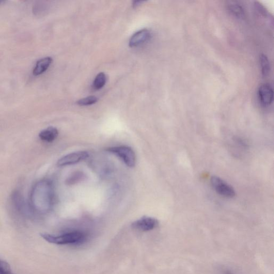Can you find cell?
<instances>
[{"label":"cell","mask_w":274,"mask_h":274,"mask_svg":"<svg viewBox=\"0 0 274 274\" xmlns=\"http://www.w3.org/2000/svg\"><path fill=\"white\" fill-rule=\"evenodd\" d=\"M31 199L33 208L38 213L44 214L50 211L54 200L52 183L48 181L38 182L32 190Z\"/></svg>","instance_id":"obj_1"},{"label":"cell","mask_w":274,"mask_h":274,"mask_svg":"<svg viewBox=\"0 0 274 274\" xmlns=\"http://www.w3.org/2000/svg\"><path fill=\"white\" fill-rule=\"evenodd\" d=\"M41 237L46 242L56 245H76L84 243L87 235L80 231L65 233L60 235L42 233Z\"/></svg>","instance_id":"obj_2"},{"label":"cell","mask_w":274,"mask_h":274,"mask_svg":"<svg viewBox=\"0 0 274 274\" xmlns=\"http://www.w3.org/2000/svg\"><path fill=\"white\" fill-rule=\"evenodd\" d=\"M106 151L116 155L129 167H134L136 165V154L134 150L130 147L126 146L112 147L107 148Z\"/></svg>","instance_id":"obj_3"},{"label":"cell","mask_w":274,"mask_h":274,"mask_svg":"<svg viewBox=\"0 0 274 274\" xmlns=\"http://www.w3.org/2000/svg\"><path fill=\"white\" fill-rule=\"evenodd\" d=\"M211 184L214 189L222 196L233 198L236 195L233 187L218 177L213 176L211 178Z\"/></svg>","instance_id":"obj_4"},{"label":"cell","mask_w":274,"mask_h":274,"mask_svg":"<svg viewBox=\"0 0 274 274\" xmlns=\"http://www.w3.org/2000/svg\"><path fill=\"white\" fill-rule=\"evenodd\" d=\"M89 154L86 151H80L69 154L67 156L59 159L57 164L58 166H66L77 163L88 159Z\"/></svg>","instance_id":"obj_5"},{"label":"cell","mask_w":274,"mask_h":274,"mask_svg":"<svg viewBox=\"0 0 274 274\" xmlns=\"http://www.w3.org/2000/svg\"><path fill=\"white\" fill-rule=\"evenodd\" d=\"M158 221L153 218L144 217L135 221L132 227L140 231H149L157 227Z\"/></svg>","instance_id":"obj_6"},{"label":"cell","mask_w":274,"mask_h":274,"mask_svg":"<svg viewBox=\"0 0 274 274\" xmlns=\"http://www.w3.org/2000/svg\"><path fill=\"white\" fill-rule=\"evenodd\" d=\"M259 97L262 104L269 106L273 101V92L271 87L268 84L261 85L258 91Z\"/></svg>","instance_id":"obj_7"},{"label":"cell","mask_w":274,"mask_h":274,"mask_svg":"<svg viewBox=\"0 0 274 274\" xmlns=\"http://www.w3.org/2000/svg\"><path fill=\"white\" fill-rule=\"evenodd\" d=\"M151 38V33L146 29L141 30L135 33L129 41L131 47H136L146 43Z\"/></svg>","instance_id":"obj_8"},{"label":"cell","mask_w":274,"mask_h":274,"mask_svg":"<svg viewBox=\"0 0 274 274\" xmlns=\"http://www.w3.org/2000/svg\"><path fill=\"white\" fill-rule=\"evenodd\" d=\"M52 61L53 59L51 57H46L39 59L33 70V75L38 76L44 74L49 69Z\"/></svg>","instance_id":"obj_9"},{"label":"cell","mask_w":274,"mask_h":274,"mask_svg":"<svg viewBox=\"0 0 274 274\" xmlns=\"http://www.w3.org/2000/svg\"><path fill=\"white\" fill-rule=\"evenodd\" d=\"M58 135V130L55 127H50L41 131L39 137L43 141L51 142L57 138Z\"/></svg>","instance_id":"obj_10"},{"label":"cell","mask_w":274,"mask_h":274,"mask_svg":"<svg viewBox=\"0 0 274 274\" xmlns=\"http://www.w3.org/2000/svg\"><path fill=\"white\" fill-rule=\"evenodd\" d=\"M259 61L261 69V73L263 76L266 77L269 74L270 70V63L267 56L265 54H261Z\"/></svg>","instance_id":"obj_11"},{"label":"cell","mask_w":274,"mask_h":274,"mask_svg":"<svg viewBox=\"0 0 274 274\" xmlns=\"http://www.w3.org/2000/svg\"><path fill=\"white\" fill-rule=\"evenodd\" d=\"M228 8L230 13L234 16L238 18L243 17L244 12L241 6L236 4H231L228 6Z\"/></svg>","instance_id":"obj_12"},{"label":"cell","mask_w":274,"mask_h":274,"mask_svg":"<svg viewBox=\"0 0 274 274\" xmlns=\"http://www.w3.org/2000/svg\"><path fill=\"white\" fill-rule=\"evenodd\" d=\"M106 75L103 73H99L94 80L93 85L94 89L95 90L102 89L106 85Z\"/></svg>","instance_id":"obj_13"},{"label":"cell","mask_w":274,"mask_h":274,"mask_svg":"<svg viewBox=\"0 0 274 274\" xmlns=\"http://www.w3.org/2000/svg\"><path fill=\"white\" fill-rule=\"evenodd\" d=\"M0 274H15L7 262L2 259H0Z\"/></svg>","instance_id":"obj_14"},{"label":"cell","mask_w":274,"mask_h":274,"mask_svg":"<svg viewBox=\"0 0 274 274\" xmlns=\"http://www.w3.org/2000/svg\"><path fill=\"white\" fill-rule=\"evenodd\" d=\"M98 100L97 97L90 96L78 100L77 103L81 106H90L96 103Z\"/></svg>","instance_id":"obj_15"},{"label":"cell","mask_w":274,"mask_h":274,"mask_svg":"<svg viewBox=\"0 0 274 274\" xmlns=\"http://www.w3.org/2000/svg\"><path fill=\"white\" fill-rule=\"evenodd\" d=\"M142 3H143V2H141V1H136V2H134V3H133V6L135 8H136V7L138 6L139 5H140V4H141Z\"/></svg>","instance_id":"obj_16"},{"label":"cell","mask_w":274,"mask_h":274,"mask_svg":"<svg viewBox=\"0 0 274 274\" xmlns=\"http://www.w3.org/2000/svg\"><path fill=\"white\" fill-rule=\"evenodd\" d=\"M4 3H5V1H2V0H0V5H2Z\"/></svg>","instance_id":"obj_17"}]
</instances>
